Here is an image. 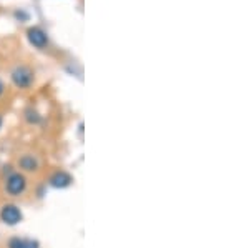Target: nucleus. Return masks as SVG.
<instances>
[{
  "instance_id": "nucleus-1",
  "label": "nucleus",
  "mask_w": 249,
  "mask_h": 248,
  "mask_svg": "<svg viewBox=\"0 0 249 248\" xmlns=\"http://www.w3.org/2000/svg\"><path fill=\"white\" fill-rule=\"evenodd\" d=\"M12 80L18 89H29L32 82H34V72H32L30 67L18 65L12 72Z\"/></svg>"
},
{
  "instance_id": "nucleus-2",
  "label": "nucleus",
  "mask_w": 249,
  "mask_h": 248,
  "mask_svg": "<svg viewBox=\"0 0 249 248\" xmlns=\"http://www.w3.org/2000/svg\"><path fill=\"white\" fill-rule=\"evenodd\" d=\"M27 187V180L23 175L20 173H12L9 178H7V191L12 195V197H17V195L22 193Z\"/></svg>"
},
{
  "instance_id": "nucleus-3",
  "label": "nucleus",
  "mask_w": 249,
  "mask_h": 248,
  "mask_svg": "<svg viewBox=\"0 0 249 248\" xmlns=\"http://www.w3.org/2000/svg\"><path fill=\"white\" fill-rule=\"evenodd\" d=\"M0 218L2 222H5L7 225H17L22 220V211H20L15 205H5L0 211Z\"/></svg>"
},
{
  "instance_id": "nucleus-4",
  "label": "nucleus",
  "mask_w": 249,
  "mask_h": 248,
  "mask_svg": "<svg viewBox=\"0 0 249 248\" xmlns=\"http://www.w3.org/2000/svg\"><path fill=\"white\" fill-rule=\"evenodd\" d=\"M27 37H29L32 45L38 47V49H43V47L48 43L47 34L40 29V27H32V29H29V32H27Z\"/></svg>"
},
{
  "instance_id": "nucleus-5",
  "label": "nucleus",
  "mask_w": 249,
  "mask_h": 248,
  "mask_svg": "<svg viewBox=\"0 0 249 248\" xmlns=\"http://www.w3.org/2000/svg\"><path fill=\"white\" fill-rule=\"evenodd\" d=\"M50 183L55 189H65V187H68L71 183V177L68 173H65V172H57V173L50 178Z\"/></svg>"
},
{
  "instance_id": "nucleus-6",
  "label": "nucleus",
  "mask_w": 249,
  "mask_h": 248,
  "mask_svg": "<svg viewBox=\"0 0 249 248\" xmlns=\"http://www.w3.org/2000/svg\"><path fill=\"white\" fill-rule=\"evenodd\" d=\"M10 248H38L35 240H23V238H12L9 243Z\"/></svg>"
},
{
  "instance_id": "nucleus-7",
  "label": "nucleus",
  "mask_w": 249,
  "mask_h": 248,
  "mask_svg": "<svg viewBox=\"0 0 249 248\" xmlns=\"http://www.w3.org/2000/svg\"><path fill=\"white\" fill-rule=\"evenodd\" d=\"M18 163H20V167H22L23 170H27V172H34V170L38 169V162L32 157V155H25V157H22Z\"/></svg>"
},
{
  "instance_id": "nucleus-8",
  "label": "nucleus",
  "mask_w": 249,
  "mask_h": 248,
  "mask_svg": "<svg viewBox=\"0 0 249 248\" xmlns=\"http://www.w3.org/2000/svg\"><path fill=\"white\" fill-rule=\"evenodd\" d=\"M3 90H5V85H3V82L0 80V95L3 94Z\"/></svg>"
},
{
  "instance_id": "nucleus-9",
  "label": "nucleus",
  "mask_w": 249,
  "mask_h": 248,
  "mask_svg": "<svg viewBox=\"0 0 249 248\" xmlns=\"http://www.w3.org/2000/svg\"><path fill=\"white\" fill-rule=\"evenodd\" d=\"M0 127H2V118H0Z\"/></svg>"
}]
</instances>
